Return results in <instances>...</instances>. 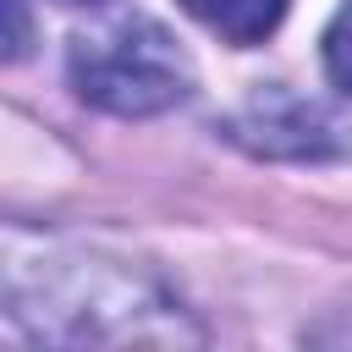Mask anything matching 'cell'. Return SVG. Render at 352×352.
Returning a JSON list of instances; mask_svg holds the SVG:
<instances>
[{
  "label": "cell",
  "mask_w": 352,
  "mask_h": 352,
  "mask_svg": "<svg viewBox=\"0 0 352 352\" xmlns=\"http://www.w3.org/2000/svg\"><path fill=\"white\" fill-rule=\"evenodd\" d=\"M6 319L28 341L50 346H198L204 330L182 297L148 270L50 248L38 258H11L6 270Z\"/></svg>",
  "instance_id": "1"
},
{
  "label": "cell",
  "mask_w": 352,
  "mask_h": 352,
  "mask_svg": "<svg viewBox=\"0 0 352 352\" xmlns=\"http://www.w3.org/2000/svg\"><path fill=\"white\" fill-rule=\"evenodd\" d=\"M66 77L82 104L121 116V121L165 116L192 94V60L176 44V33L160 16L126 11V6L94 16L88 28L72 33Z\"/></svg>",
  "instance_id": "2"
},
{
  "label": "cell",
  "mask_w": 352,
  "mask_h": 352,
  "mask_svg": "<svg viewBox=\"0 0 352 352\" xmlns=\"http://www.w3.org/2000/svg\"><path fill=\"white\" fill-rule=\"evenodd\" d=\"M226 138L258 160H341L352 148V126L324 99L292 88H258L226 116Z\"/></svg>",
  "instance_id": "3"
},
{
  "label": "cell",
  "mask_w": 352,
  "mask_h": 352,
  "mask_svg": "<svg viewBox=\"0 0 352 352\" xmlns=\"http://www.w3.org/2000/svg\"><path fill=\"white\" fill-rule=\"evenodd\" d=\"M286 6H292V0H182L187 16H198L209 33H220V38L236 44V50L264 44V38L280 28Z\"/></svg>",
  "instance_id": "4"
},
{
  "label": "cell",
  "mask_w": 352,
  "mask_h": 352,
  "mask_svg": "<svg viewBox=\"0 0 352 352\" xmlns=\"http://www.w3.org/2000/svg\"><path fill=\"white\" fill-rule=\"evenodd\" d=\"M324 72H330L336 88L352 94V6H341L336 22L324 28Z\"/></svg>",
  "instance_id": "5"
},
{
  "label": "cell",
  "mask_w": 352,
  "mask_h": 352,
  "mask_svg": "<svg viewBox=\"0 0 352 352\" xmlns=\"http://www.w3.org/2000/svg\"><path fill=\"white\" fill-rule=\"evenodd\" d=\"M6 11H11V44H6V55L22 60V55H28V16H22V0H6Z\"/></svg>",
  "instance_id": "6"
},
{
  "label": "cell",
  "mask_w": 352,
  "mask_h": 352,
  "mask_svg": "<svg viewBox=\"0 0 352 352\" xmlns=\"http://www.w3.org/2000/svg\"><path fill=\"white\" fill-rule=\"evenodd\" d=\"M66 6H94V0H66Z\"/></svg>",
  "instance_id": "7"
}]
</instances>
